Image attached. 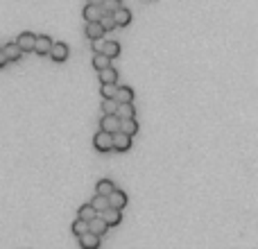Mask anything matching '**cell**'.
I'll use <instances>...</instances> for the list:
<instances>
[{"instance_id": "obj_11", "label": "cell", "mask_w": 258, "mask_h": 249, "mask_svg": "<svg viewBox=\"0 0 258 249\" xmlns=\"http://www.w3.org/2000/svg\"><path fill=\"white\" fill-rule=\"evenodd\" d=\"M84 34L88 39H98V36H104V27H102L100 21H86V27H84Z\"/></svg>"}, {"instance_id": "obj_18", "label": "cell", "mask_w": 258, "mask_h": 249, "mask_svg": "<svg viewBox=\"0 0 258 249\" xmlns=\"http://www.w3.org/2000/svg\"><path fill=\"white\" fill-rule=\"evenodd\" d=\"M100 84H116L118 82V73L116 68H111V66H106V68H100Z\"/></svg>"}, {"instance_id": "obj_26", "label": "cell", "mask_w": 258, "mask_h": 249, "mask_svg": "<svg viewBox=\"0 0 258 249\" xmlns=\"http://www.w3.org/2000/svg\"><path fill=\"white\" fill-rule=\"evenodd\" d=\"M102 113H116V109H118V102L113 100V98H102Z\"/></svg>"}, {"instance_id": "obj_15", "label": "cell", "mask_w": 258, "mask_h": 249, "mask_svg": "<svg viewBox=\"0 0 258 249\" xmlns=\"http://www.w3.org/2000/svg\"><path fill=\"white\" fill-rule=\"evenodd\" d=\"M113 100H116L118 104H120V102H134V91H131V86H116Z\"/></svg>"}, {"instance_id": "obj_28", "label": "cell", "mask_w": 258, "mask_h": 249, "mask_svg": "<svg viewBox=\"0 0 258 249\" xmlns=\"http://www.w3.org/2000/svg\"><path fill=\"white\" fill-rule=\"evenodd\" d=\"M100 93H102V98H113L116 95V84H102Z\"/></svg>"}, {"instance_id": "obj_22", "label": "cell", "mask_w": 258, "mask_h": 249, "mask_svg": "<svg viewBox=\"0 0 258 249\" xmlns=\"http://www.w3.org/2000/svg\"><path fill=\"white\" fill-rule=\"evenodd\" d=\"M98 215V211H95L91 204H84V206H79V211H77V218H82V220H91V218H95Z\"/></svg>"}, {"instance_id": "obj_20", "label": "cell", "mask_w": 258, "mask_h": 249, "mask_svg": "<svg viewBox=\"0 0 258 249\" xmlns=\"http://www.w3.org/2000/svg\"><path fill=\"white\" fill-rule=\"evenodd\" d=\"M113 188H116V186H113L111 179H100V181L95 184V193H98V195H109Z\"/></svg>"}, {"instance_id": "obj_10", "label": "cell", "mask_w": 258, "mask_h": 249, "mask_svg": "<svg viewBox=\"0 0 258 249\" xmlns=\"http://www.w3.org/2000/svg\"><path fill=\"white\" fill-rule=\"evenodd\" d=\"M79 238V245H82V249H98L100 247V236H95V233L91 231H84Z\"/></svg>"}, {"instance_id": "obj_8", "label": "cell", "mask_w": 258, "mask_h": 249, "mask_svg": "<svg viewBox=\"0 0 258 249\" xmlns=\"http://www.w3.org/2000/svg\"><path fill=\"white\" fill-rule=\"evenodd\" d=\"M88 231L95 233V236H104V233L109 231V224H106L100 215H95V218L88 220Z\"/></svg>"}, {"instance_id": "obj_9", "label": "cell", "mask_w": 258, "mask_h": 249, "mask_svg": "<svg viewBox=\"0 0 258 249\" xmlns=\"http://www.w3.org/2000/svg\"><path fill=\"white\" fill-rule=\"evenodd\" d=\"M34 39L36 36L32 32H21V36L16 39V46L23 50V52H32L34 50Z\"/></svg>"}, {"instance_id": "obj_31", "label": "cell", "mask_w": 258, "mask_h": 249, "mask_svg": "<svg viewBox=\"0 0 258 249\" xmlns=\"http://www.w3.org/2000/svg\"><path fill=\"white\" fill-rule=\"evenodd\" d=\"M88 5H102V2H104V0H86Z\"/></svg>"}, {"instance_id": "obj_6", "label": "cell", "mask_w": 258, "mask_h": 249, "mask_svg": "<svg viewBox=\"0 0 258 249\" xmlns=\"http://www.w3.org/2000/svg\"><path fill=\"white\" fill-rule=\"evenodd\" d=\"M50 57H52V61H57V64H61V61H66L68 59V46H66V43H52V46H50Z\"/></svg>"}, {"instance_id": "obj_25", "label": "cell", "mask_w": 258, "mask_h": 249, "mask_svg": "<svg viewBox=\"0 0 258 249\" xmlns=\"http://www.w3.org/2000/svg\"><path fill=\"white\" fill-rule=\"evenodd\" d=\"M120 5H123V0H104L100 7H102V12H104V14H113Z\"/></svg>"}, {"instance_id": "obj_13", "label": "cell", "mask_w": 258, "mask_h": 249, "mask_svg": "<svg viewBox=\"0 0 258 249\" xmlns=\"http://www.w3.org/2000/svg\"><path fill=\"white\" fill-rule=\"evenodd\" d=\"M120 131L134 138L136 134H138V123H136V116H134V118H120Z\"/></svg>"}, {"instance_id": "obj_23", "label": "cell", "mask_w": 258, "mask_h": 249, "mask_svg": "<svg viewBox=\"0 0 258 249\" xmlns=\"http://www.w3.org/2000/svg\"><path fill=\"white\" fill-rule=\"evenodd\" d=\"M91 206H93L95 211L100 213V211H104V208L109 206V199H106V195H98V193H95V197H93V202H91Z\"/></svg>"}, {"instance_id": "obj_3", "label": "cell", "mask_w": 258, "mask_h": 249, "mask_svg": "<svg viewBox=\"0 0 258 249\" xmlns=\"http://www.w3.org/2000/svg\"><path fill=\"white\" fill-rule=\"evenodd\" d=\"M106 199H109V206L111 208H118V211H123L125 206H127V193H123V190L113 188L109 195H106Z\"/></svg>"}, {"instance_id": "obj_14", "label": "cell", "mask_w": 258, "mask_h": 249, "mask_svg": "<svg viewBox=\"0 0 258 249\" xmlns=\"http://www.w3.org/2000/svg\"><path fill=\"white\" fill-rule=\"evenodd\" d=\"M2 52H5L7 61H21V57H23V50L16 46V41H14V43H5Z\"/></svg>"}, {"instance_id": "obj_5", "label": "cell", "mask_w": 258, "mask_h": 249, "mask_svg": "<svg viewBox=\"0 0 258 249\" xmlns=\"http://www.w3.org/2000/svg\"><path fill=\"white\" fill-rule=\"evenodd\" d=\"M100 129L109 131V134H113V131L120 129V118H118L116 113H104L100 120Z\"/></svg>"}, {"instance_id": "obj_17", "label": "cell", "mask_w": 258, "mask_h": 249, "mask_svg": "<svg viewBox=\"0 0 258 249\" xmlns=\"http://www.w3.org/2000/svg\"><path fill=\"white\" fill-rule=\"evenodd\" d=\"M116 116H118V118H134V116H136L134 102H120L118 109H116Z\"/></svg>"}, {"instance_id": "obj_1", "label": "cell", "mask_w": 258, "mask_h": 249, "mask_svg": "<svg viewBox=\"0 0 258 249\" xmlns=\"http://www.w3.org/2000/svg\"><path fill=\"white\" fill-rule=\"evenodd\" d=\"M129 148H131V136L123 134L120 129L113 131L111 134V149H116V152H127Z\"/></svg>"}, {"instance_id": "obj_7", "label": "cell", "mask_w": 258, "mask_h": 249, "mask_svg": "<svg viewBox=\"0 0 258 249\" xmlns=\"http://www.w3.org/2000/svg\"><path fill=\"white\" fill-rule=\"evenodd\" d=\"M111 16H113V21H116V27H127V25L131 23V12H129L127 7H123V5L118 7Z\"/></svg>"}, {"instance_id": "obj_29", "label": "cell", "mask_w": 258, "mask_h": 249, "mask_svg": "<svg viewBox=\"0 0 258 249\" xmlns=\"http://www.w3.org/2000/svg\"><path fill=\"white\" fill-rule=\"evenodd\" d=\"M102 43H104V36L91 39V48H93V52H100V50H102Z\"/></svg>"}, {"instance_id": "obj_4", "label": "cell", "mask_w": 258, "mask_h": 249, "mask_svg": "<svg viewBox=\"0 0 258 249\" xmlns=\"http://www.w3.org/2000/svg\"><path fill=\"white\" fill-rule=\"evenodd\" d=\"M98 215H100L106 224H109V229H111V226H116V224H120V220H123V213H120L118 208H111V206H106L104 211H100Z\"/></svg>"}, {"instance_id": "obj_19", "label": "cell", "mask_w": 258, "mask_h": 249, "mask_svg": "<svg viewBox=\"0 0 258 249\" xmlns=\"http://www.w3.org/2000/svg\"><path fill=\"white\" fill-rule=\"evenodd\" d=\"M102 54H106L109 59H116L118 54H120V43L118 41H104L102 43V50H100Z\"/></svg>"}, {"instance_id": "obj_24", "label": "cell", "mask_w": 258, "mask_h": 249, "mask_svg": "<svg viewBox=\"0 0 258 249\" xmlns=\"http://www.w3.org/2000/svg\"><path fill=\"white\" fill-rule=\"evenodd\" d=\"M71 229H73V233H75V236H82L84 231H88V222H86V220H82V218H77L75 222H73Z\"/></svg>"}, {"instance_id": "obj_30", "label": "cell", "mask_w": 258, "mask_h": 249, "mask_svg": "<svg viewBox=\"0 0 258 249\" xmlns=\"http://www.w3.org/2000/svg\"><path fill=\"white\" fill-rule=\"evenodd\" d=\"M9 64V61H7V57H5V52H2V48H0V68H5V66Z\"/></svg>"}, {"instance_id": "obj_16", "label": "cell", "mask_w": 258, "mask_h": 249, "mask_svg": "<svg viewBox=\"0 0 258 249\" xmlns=\"http://www.w3.org/2000/svg\"><path fill=\"white\" fill-rule=\"evenodd\" d=\"M102 7L100 5H88L86 2V7H84V12H82V16H84V21H100L102 18Z\"/></svg>"}, {"instance_id": "obj_27", "label": "cell", "mask_w": 258, "mask_h": 249, "mask_svg": "<svg viewBox=\"0 0 258 249\" xmlns=\"http://www.w3.org/2000/svg\"><path fill=\"white\" fill-rule=\"evenodd\" d=\"M100 23H102V27H104V32H111L113 27H116V21H113L111 14H102Z\"/></svg>"}, {"instance_id": "obj_21", "label": "cell", "mask_w": 258, "mask_h": 249, "mask_svg": "<svg viewBox=\"0 0 258 249\" xmlns=\"http://www.w3.org/2000/svg\"><path fill=\"white\" fill-rule=\"evenodd\" d=\"M106 66H111V59L102 52H93V68L100 71V68H106Z\"/></svg>"}, {"instance_id": "obj_12", "label": "cell", "mask_w": 258, "mask_h": 249, "mask_svg": "<svg viewBox=\"0 0 258 249\" xmlns=\"http://www.w3.org/2000/svg\"><path fill=\"white\" fill-rule=\"evenodd\" d=\"M50 46H52V39H50V36H36L34 39V50H32V52H36V54H48L50 52Z\"/></svg>"}, {"instance_id": "obj_2", "label": "cell", "mask_w": 258, "mask_h": 249, "mask_svg": "<svg viewBox=\"0 0 258 249\" xmlns=\"http://www.w3.org/2000/svg\"><path fill=\"white\" fill-rule=\"evenodd\" d=\"M93 145H95L98 152H109V149H111V134L104 131V129H100L93 136Z\"/></svg>"}]
</instances>
